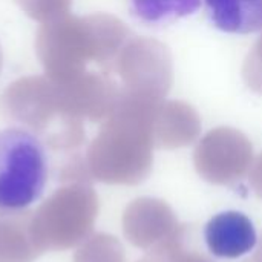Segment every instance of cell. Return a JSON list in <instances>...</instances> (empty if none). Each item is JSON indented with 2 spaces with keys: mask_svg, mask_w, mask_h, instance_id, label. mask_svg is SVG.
<instances>
[{
  "mask_svg": "<svg viewBox=\"0 0 262 262\" xmlns=\"http://www.w3.org/2000/svg\"><path fill=\"white\" fill-rule=\"evenodd\" d=\"M100 203L89 181H68L32 215L35 238L43 252H61L83 244L94 230Z\"/></svg>",
  "mask_w": 262,
  "mask_h": 262,
  "instance_id": "obj_1",
  "label": "cell"
},
{
  "mask_svg": "<svg viewBox=\"0 0 262 262\" xmlns=\"http://www.w3.org/2000/svg\"><path fill=\"white\" fill-rule=\"evenodd\" d=\"M48 181V157L41 141L20 127L0 130V209H26Z\"/></svg>",
  "mask_w": 262,
  "mask_h": 262,
  "instance_id": "obj_2",
  "label": "cell"
},
{
  "mask_svg": "<svg viewBox=\"0 0 262 262\" xmlns=\"http://www.w3.org/2000/svg\"><path fill=\"white\" fill-rule=\"evenodd\" d=\"M186 226H180L172 209L161 200L138 198L132 201L123 215V232L127 241L143 250H150L177 235Z\"/></svg>",
  "mask_w": 262,
  "mask_h": 262,
  "instance_id": "obj_3",
  "label": "cell"
},
{
  "mask_svg": "<svg viewBox=\"0 0 262 262\" xmlns=\"http://www.w3.org/2000/svg\"><path fill=\"white\" fill-rule=\"evenodd\" d=\"M204 239L210 253L223 259H238L250 253L258 244V235L250 218L233 210L213 216L204 229Z\"/></svg>",
  "mask_w": 262,
  "mask_h": 262,
  "instance_id": "obj_4",
  "label": "cell"
},
{
  "mask_svg": "<svg viewBox=\"0 0 262 262\" xmlns=\"http://www.w3.org/2000/svg\"><path fill=\"white\" fill-rule=\"evenodd\" d=\"M34 212L0 209V262H34L45 252L32 226Z\"/></svg>",
  "mask_w": 262,
  "mask_h": 262,
  "instance_id": "obj_5",
  "label": "cell"
},
{
  "mask_svg": "<svg viewBox=\"0 0 262 262\" xmlns=\"http://www.w3.org/2000/svg\"><path fill=\"white\" fill-rule=\"evenodd\" d=\"M210 21L227 34L262 31V0H204Z\"/></svg>",
  "mask_w": 262,
  "mask_h": 262,
  "instance_id": "obj_6",
  "label": "cell"
},
{
  "mask_svg": "<svg viewBox=\"0 0 262 262\" xmlns=\"http://www.w3.org/2000/svg\"><path fill=\"white\" fill-rule=\"evenodd\" d=\"M203 0H130L132 14L146 25H166L196 12Z\"/></svg>",
  "mask_w": 262,
  "mask_h": 262,
  "instance_id": "obj_7",
  "label": "cell"
},
{
  "mask_svg": "<svg viewBox=\"0 0 262 262\" xmlns=\"http://www.w3.org/2000/svg\"><path fill=\"white\" fill-rule=\"evenodd\" d=\"M74 262H126L121 243L106 233L91 235L75 252Z\"/></svg>",
  "mask_w": 262,
  "mask_h": 262,
  "instance_id": "obj_8",
  "label": "cell"
},
{
  "mask_svg": "<svg viewBox=\"0 0 262 262\" xmlns=\"http://www.w3.org/2000/svg\"><path fill=\"white\" fill-rule=\"evenodd\" d=\"M187 230L184 229L175 238L155 246L138 262H213L206 255L187 247Z\"/></svg>",
  "mask_w": 262,
  "mask_h": 262,
  "instance_id": "obj_9",
  "label": "cell"
},
{
  "mask_svg": "<svg viewBox=\"0 0 262 262\" xmlns=\"http://www.w3.org/2000/svg\"><path fill=\"white\" fill-rule=\"evenodd\" d=\"M252 186L258 198L262 200V160L256 164L253 173H252Z\"/></svg>",
  "mask_w": 262,
  "mask_h": 262,
  "instance_id": "obj_10",
  "label": "cell"
},
{
  "mask_svg": "<svg viewBox=\"0 0 262 262\" xmlns=\"http://www.w3.org/2000/svg\"><path fill=\"white\" fill-rule=\"evenodd\" d=\"M246 262H262V241L261 244H259V247H258V250H256V253Z\"/></svg>",
  "mask_w": 262,
  "mask_h": 262,
  "instance_id": "obj_11",
  "label": "cell"
}]
</instances>
